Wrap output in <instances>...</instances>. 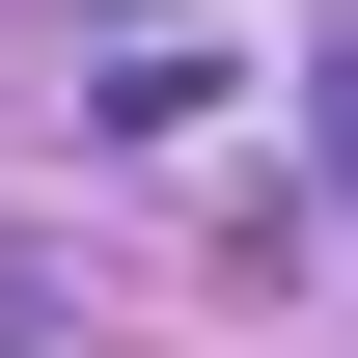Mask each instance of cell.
I'll return each mask as SVG.
<instances>
[{"label": "cell", "instance_id": "cell-1", "mask_svg": "<svg viewBox=\"0 0 358 358\" xmlns=\"http://www.w3.org/2000/svg\"><path fill=\"white\" fill-rule=\"evenodd\" d=\"M331 166H358V55H331Z\"/></svg>", "mask_w": 358, "mask_h": 358}]
</instances>
